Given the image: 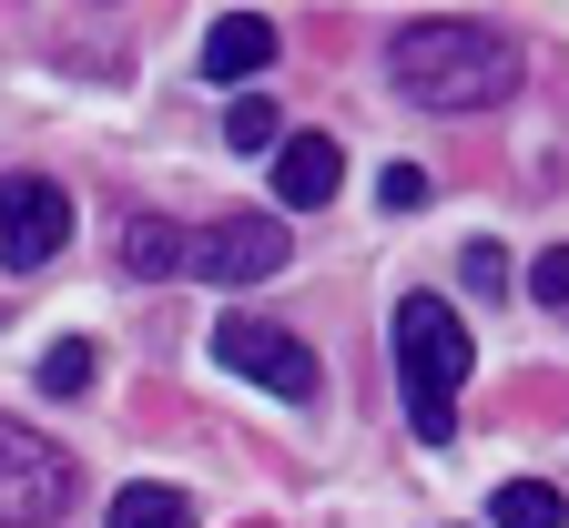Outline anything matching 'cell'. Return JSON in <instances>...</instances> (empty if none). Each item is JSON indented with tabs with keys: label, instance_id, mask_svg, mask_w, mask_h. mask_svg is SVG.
Listing matches in <instances>:
<instances>
[{
	"label": "cell",
	"instance_id": "cell-16",
	"mask_svg": "<svg viewBox=\"0 0 569 528\" xmlns=\"http://www.w3.org/2000/svg\"><path fill=\"white\" fill-rule=\"evenodd\" d=\"M539 306H549V316H569V245H559V255H539Z\"/></svg>",
	"mask_w": 569,
	"mask_h": 528
},
{
	"label": "cell",
	"instance_id": "cell-2",
	"mask_svg": "<svg viewBox=\"0 0 569 528\" xmlns=\"http://www.w3.org/2000/svg\"><path fill=\"white\" fill-rule=\"evenodd\" d=\"M468 326L448 295H407L397 306V387H407V427L427 447H448L458 437V387H468Z\"/></svg>",
	"mask_w": 569,
	"mask_h": 528
},
{
	"label": "cell",
	"instance_id": "cell-5",
	"mask_svg": "<svg viewBox=\"0 0 569 528\" xmlns=\"http://www.w3.org/2000/svg\"><path fill=\"white\" fill-rule=\"evenodd\" d=\"M61 245H71V193L51 173H0V265L41 275Z\"/></svg>",
	"mask_w": 569,
	"mask_h": 528
},
{
	"label": "cell",
	"instance_id": "cell-8",
	"mask_svg": "<svg viewBox=\"0 0 569 528\" xmlns=\"http://www.w3.org/2000/svg\"><path fill=\"white\" fill-rule=\"evenodd\" d=\"M274 51H284V41H274V21H264V11H224V21L203 31V71H213V82H254Z\"/></svg>",
	"mask_w": 569,
	"mask_h": 528
},
{
	"label": "cell",
	"instance_id": "cell-9",
	"mask_svg": "<svg viewBox=\"0 0 569 528\" xmlns=\"http://www.w3.org/2000/svg\"><path fill=\"white\" fill-rule=\"evenodd\" d=\"M102 528H193V498L183 488H163V478H132L122 498H112V518Z\"/></svg>",
	"mask_w": 569,
	"mask_h": 528
},
{
	"label": "cell",
	"instance_id": "cell-15",
	"mask_svg": "<svg viewBox=\"0 0 569 528\" xmlns=\"http://www.w3.org/2000/svg\"><path fill=\"white\" fill-rule=\"evenodd\" d=\"M468 285L478 295H509V255H498V245H468Z\"/></svg>",
	"mask_w": 569,
	"mask_h": 528
},
{
	"label": "cell",
	"instance_id": "cell-1",
	"mask_svg": "<svg viewBox=\"0 0 569 528\" xmlns=\"http://www.w3.org/2000/svg\"><path fill=\"white\" fill-rule=\"evenodd\" d=\"M387 71H397V92L417 112H498L519 92V41L498 31V21H407L387 41Z\"/></svg>",
	"mask_w": 569,
	"mask_h": 528
},
{
	"label": "cell",
	"instance_id": "cell-4",
	"mask_svg": "<svg viewBox=\"0 0 569 528\" xmlns=\"http://www.w3.org/2000/svg\"><path fill=\"white\" fill-rule=\"evenodd\" d=\"M224 376H244V387H264V397H316V356H306V336H284V326H264V316H224L213 326V346H203Z\"/></svg>",
	"mask_w": 569,
	"mask_h": 528
},
{
	"label": "cell",
	"instance_id": "cell-11",
	"mask_svg": "<svg viewBox=\"0 0 569 528\" xmlns=\"http://www.w3.org/2000/svg\"><path fill=\"white\" fill-rule=\"evenodd\" d=\"M488 528H569V508H559L549 478H509V488L488 498Z\"/></svg>",
	"mask_w": 569,
	"mask_h": 528
},
{
	"label": "cell",
	"instance_id": "cell-14",
	"mask_svg": "<svg viewBox=\"0 0 569 528\" xmlns=\"http://www.w3.org/2000/svg\"><path fill=\"white\" fill-rule=\"evenodd\" d=\"M377 203H387V213H417V203H427V173H417V163H387V173H377Z\"/></svg>",
	"mask_w": 569,
	"mask_h": 528
},
{
	"label": "cell",
	"instance_id": "cell-6",
	"mask_svg": "<svg viewBox=\"0 0 569 528\" xmlns=\"http://www.w3.org/2000/svg\"><path fill=\"white\" fill-rule=\"evenodd\" d=\"M183 265L203 285H264V275H284V223L274 213H224L183 245Z\"/></svg>",
	"mask_w": 569,
	"mask_h": 528
},
{
	"label": "cell",
	"instance_id": "cell-7",
	"mask_svg": "<svg viewBox=\"0 0 569 528\" xmlns=\"http://www.w3.org/2000/svg\"><path fill=\"white\" fill-rule=\"evenodd\" d=\"M336 183H346L336 132H284V142H274V203H284V213H316V203H336Z\"/></svg>",
	"mask_w": 569,
	"mask_h": 528
},
{
	"label": "cell",
	"instance_id": "cell-3",
	"mask_svg": "<svg viewBox=\"0 0 569 528\" xmlns=\"http://www.w3.org/2000/svg\"><path fill=\"white\" fill-rule=\"evenodd\" d=\"M71 498H82V468L71 447L31 437L21 417H0V528H61Z\"/></svg>",
	"mask_w": 569,
	"mask_h": 528
},
{
	"label": "cell",
	"instance_id": "cell-10",
	"mask_svg": "<svg viewBox=\"0 0 569 528\" xmlns=\"http://www.w3.org/2000/svg\"><path fill=\"white\" fill-rule=\"evenodd\" d=\"M183 245H193L183 223H163V213H132V223H122V275H173V265H183Z\"/></svg>",
	"mask_w": 569,
	"mask_h": 528
},
{
	"label": "cell",
	"instance_id": "cell-13",
	"mask_svg": "<svg viewBox=\"0 0 569 528\" xmlns=\"http://www.w3.org/2000/svg\"><path fill=\"white\" fill-rule=\"evenodd\" d=\"M92 356H102L92 336H61V346L41 356V397H82V387H92Z\"/></svg>",
	"mask_w": 569,
	"mask_h": 528
},
{
	"label": "cell",
	"instance_id": "cell-12",
	"mask_svg": "<svg viewBox=\"0 0 569 528\" xmlns=\"http://www.w3.org/2000/svg\"><path fill=\"white\" fill-rule=\"evenodd\" d=\"M224 142H234V153H274V142H284V112H274L264 92H244V102L224 112Z\"/></svg>",
	"mask_w": 569,
	"mask_h": 528
}]
</instances>
